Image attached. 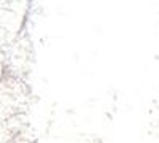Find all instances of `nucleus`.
Wrapping results in <instances>:
<instances>
[]
</instances>
